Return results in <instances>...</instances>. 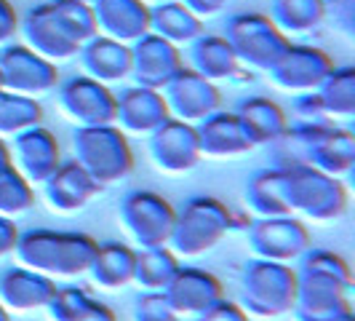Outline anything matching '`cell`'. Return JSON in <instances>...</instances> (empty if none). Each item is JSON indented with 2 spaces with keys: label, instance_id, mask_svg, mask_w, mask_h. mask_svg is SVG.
<instances>
[{
  "label": "cell",
  "instance_id": "1",
  "mask_svg": "<svg viewBox=\"0 0 355 321\" xmlns=\"http://www.w3.org/2000/svg\"><path fill=\"white\" fill-rule=\"evenodd\" d=\"M353 273L345 257L329 249H310L297 268V321H353Z\"/></svg>",
  "mask_w": 355,
  "mask_h": 321
},
{
  "label": "cell",
  "instance_id": "2",
  "mask_svg": "<svg viewBox=\"0 0 355 321\" xmlns=\"http://www.w3.org/2000/svg\"><path fill=\"white\" fill-rule=\"evenodd\" d=\"M99 241L89 233L78 231H35L19 233L14 257L21 268L43 273L49 279H75L89 273Z\"/></svg>",
  "mask_w": 355,
  "mask_h": 321
},
{
  "label": "cell",
  "instance_id": "3",
  "mask_svg": "<svg viewBox=\"0 0 355 321\" xmlns=\"http://www.w3.org/2000/svg\"><path fill=\"white\" fill-rule=\"evenodd\" d=\"M241 308L262 319H278L297 305V268L254 257L241 273Z\"/></svg>",
  "mask_w": 355,
  "mask_h": 321
},
{
  "label": "cell",
  "instance_id": "4",
  "mask_svg": "<svg viewBox=\"0 0 355 321\" xmlns=\"http://www.w3.org/2000/svg\"><path fill=\"white\" fill-rule=\"evenodd\" d=\"M284 172V198L288 212H297L313 222H334L347 209V188L315 166H288Z\"/></svg>",
  "mask_w": 355,
  "mask_h": 321
},
{
  "label": "cell",
  "instance_id": "5",
  "mask_svg": "<svg viewBox=\"0 0 355 321\" xmlns=\"http://www.w3.org/2000/svg\"><path fill=\"white\" fill-rule=\"evenodd\" d=\"M232 231V212L214 196H193L177 212L168 247L177 257H198Z\"/></svg>",
  "mask_w": 355,
  "mask_h": 321
},
{
  "label": "cell",
  "instance_id": "6",
  "mask_svg": "<svg viewBox=\"0 0 355 321\" xmlns=\"http://www.w3.org/2000/svg\"><path fill=\"white\" fill-rule=\"evenodd\" d=\"M72 147H75V160L102 188L121 182L134 169L131 145L115 124L78 126V131L72 134Z\"/></svg>",
  "mask_w": 355,
  "mask_h": 321
},
{
  "label": "cell",
  "instance_id": "7",
  "mask_svg": "<svg viewBox=\"0 0 355 321\" xmlns=\"http://www.w3.org/2000/svg\"><path fill=\"white\" fill-rule=\"evenodd\" d=\"M225 38L232 46V51L238 56V62L249 70L270 72L275 67V62L284 56L288 49V38L272 24V19L257 11L246 14H235L225 24Z\"/></svg>",
  "mask_w": 355,
  "mask_h": 321
},
{
  "label": "cell",
  "instance_id": "8",
  "mask_svg": "<svg viewBox=\"0 0 355 321\" xmlns=\"http://www.w3.org/2000/svg\"><path fill=\"white\" fill-rule=\"evenodd\" d=\"M121 220L142 249L168 247L177 209L155 190H131L121 204Z\"/></svg>",
  "mask_w": 355,
  "mask_h": 321
},
{
  "label": "cell",
  "instance_id": "9",
  "mask_svg": "<svg viewBox=\"0 0 355 321\" xmlns=\"http://www.w3.org/2000/svg\"><path fill=\"white\" fill-rule=\"evenodd\" d=\"M3 91L21 97H43L59 86V67L27 49L24 43H6L0 49Z\"/></svg>",
  "mask_w": 355,
  "mask_h": 321
},
{
  "label": "cell",
  "instance_id": "10",
  "mask_svg": "<svg viewBox=\"0 0 355 321\" xmlns=\"http://www.w3.org/2000/svg\"><path fill=\"white\" fill-rule=\"evenodd\" d=\"M62 113L78 126H107L115 124V91L89 75H72L56 86Z\"/></svg>",
  "mask_w": 355,
  "mask_h": 321
},
{
  "label": "cell",
  "instance_id": "11",
  "mask_svg": "<svg viewBox=\"0 0 355 321\" xmlns=\"http://www.w3.org/2000/svg\"><path fill=\"white\" fill-rule=\"evenodd\" d=\"M249 247L259 260L272 263H291L310 249V233L302 220L284 214V217H259L249 231Z\"/></svg>",
  "mask_w": 355,
  "mask_h": 321
},
{
  "label": "cell",
  "instance_id": "12",
  "mask_svg": "<svg viewBox=\"0 0 355 321\" xmlns=\"http://www.w3.org/2000/svg\"><path fill=\"white\" fill-rule=\"evenodd\" d=\"M163 99L168 105L171 118L184 121V124H200L203 118L214 115L216 110H222V91L214 81H206L203 75H198L190 67L182 70L168 81V86L163 89Z\"/></svg>",
  "mask_w": 355,
  "mask_h": 321
},
{
  "label": "cell",
  "instance_id": "13",
  "mask_svg": "<svg viewBox=\"0 0 355 321\" xmlns=\"http://www.w3.org/2000/svg\"><path fill=\"white\" fill-rule=\"evenodd\" d=\"M21 35H24V46L40 54L49 62H62V59H72L80 51V43L75 40L67 24L56 14V8L49 3H37L33 6L24 19H21Z\"/></svg>",
  "mask_w": 355,
  "mask_h": 321
},
{
  "label": "cell",
  "instance_id": "14",
  "mask_svg": "<svg viewBox=\"0 0 355 321\" xmlns=\"http://www.w3.org/2000/svg\"><path fill=\"white\" fill-rule=\"evenodd\" d=\"M331 70H334V62L323 49L288 43L284 56L275 62V67L267 75L278 89L294 91V94H310V91H318L323 78Z\"/></svg>",
  "mask_w": 355,
  "mask_h": 321
},
{
  "label": "cell",
  "instance_id": "15",
  "mask_svg": "<svg viewBox=\"0 0 355 321\" xmlns=\"http://www.w3.org/2000/svg\"><path fill=\"white\" fill-rule=\"evenodd\" d=\"M184 67L179 46L158 38L155 33H147L131 46V78L137 86L163 91L168 81Z\"/></svg>",
  "mask_w": 355,
  "mask_h": 321
},
{
  "label": "cell",
  "instance_id": "16",
  "mask_svg": "<svg viewBox=\"0 0 355 321\" xmlns=\"http://www.w3.org/2000/svg\"><path fill=\"white\" fill-rule=\"evenodd\" d=\"M150 156L160 172L166 174H184L196 166L200 156L198 131L193 124H184L177 118H168L150 134Z\"/></svg>",
  "mask_w": 355,
  "mask_h": 321
},
{
  "label": "cell",
  "instance_id": "17",
  "mask_svg": "<svg viewBox=\"0 0 355 321\" xmlns=\"http://www.w3.org/2000/svg\"><path fill=\"white\" fill-rule=\"evenodd\" d=\"M62 163V147L56 142L51 129L43 124L24 129L14 137V153H11V166L21 177L33 182H46Z\"/></svg>",
  "mask_w": 355,
  "mask_h": 321
},
{
  "label": "cell",
  "instance_id": "18",
  "mask_svg": "<svg viewBox=\"0 0 355 321\" xmlns=\"http://www.w3.org/2000/svg\"><path fill=\"white\" fill-rule=\"evenodd\" d=\"M115 126L123 134H153L158 126H163L171 113L163 99V91L144 89V86H128L121 94H115Z\"/></svg>",
  "mask_w": 355,
  "mask_h": 321
},
{
  "label": "cell",
  "instance_id": "19",
  "mask_svg": "<svg viewBox=\"0 0 355 321\" xmlns=\"http://www.w3.org/2000/svg\"><path fill=\"white\" fill-rule=\"evenodd\" d=\"M96 33L134 46L150 33V6L144 0H94Z\"/></svg>",
  "mask_w": 355,
  "mask_h": 321
},
{
  "label": "cell",
  "instance_id": "20",
  "mask_svg": "<svg viewBox=\"0 0 355 321\" xmlns=\"http://www.w3.org/2000/svg\"><path fill=\"white\" fill-rule=\"evenodd\" d=\"M56 281L27 270L21 265L6 268L0 273V305L11 313H30V311H46V305L51 303L56 295Z\"/></svg>",
  "mask_w": 355,
  "mask_h": 321
},
{
  "label": "cell",
  "instance_id": "21",
  "mask_svg": "<svg viewBox=\"0 0 355 321\" xmlns=\"http://www.w3.org/2000/svg\"><path fill=\"white\" fill-rule=\"evenodd\" d=\"M171 308L177 311V316H198L206 308H211L216 300H222V281L203 270V268L179 265L174 279L163 289Z\"/></svg>",
  "mask_w": 355,
  "mask_h": 321
},
{
  "label": "cell",
  "instance_id": "22",
  "mask_svg": "<svg viewBox=\"0 0 355 321\" xmlns=\"http://www.w3.org/2000/svg\"><path fill=\"white\" fill-rule=\"evenodd\" d=\"M43 190H46V201L53 212L72 214L83 209L91 198L102 190V185L72 158L59 163V169L43 182Z\"/></svg>",
  "mask_w": 355,
  "mask_h": 321
},
{
  "label": "cell",
  "instance_id": "23",
  "mask_svg": "<svg viewBox=\"0 0 355 321\" xmlns=\"http://www.w3.org/2000/svg\"><path fill=\"white\" fill-rule=\"evenodd\" d=\"M196 131L200 156L206 158H232L254 150V142L243 131L238 115L227 110H216L214 115L203 118L200 124H196Z\"/></svg>",
  "mask_w": 355,
  "mask_h": 321
},
{
  "label": "cell",
  "instance_id": "24",
  "mask_svg": "<svg viewBox=\"0 0 355 321\" xmlns=\"http://www.w3.org/2000/svg\"><path fill=\"white\" fill-rule=\"evenodd\" d=\"M80 65L89 78L99 83H118L131 78V46H125L121 40H112L107 35H96L86 40L80 46Z\"/></svg>",
  "mask_w": 355,
  "mask_h": 321
},
{
  "label": "cell",
  "instance_id": "25",
  "mask_svg": "<svg viewBox=\"0 0 355 321\" xmlns=\"http://www.w3.org/2000/svg\"><path fill=\"white\" fill-rule=\"evenodd\" d=\"M232 113L238 115V121L243 126V131L249 134L254 147L257 145H272L288 129L284 107L272 102V99H267V97H246V99H241V105Z\"/></svg>",
  "mask_w": 355,
  "mask_h": 321
},
{
  "label": "cell",
  "instance_id": "26",
  "mask_svg": "<svg viewBox=\"0 0 355 321\" xmlns=\"http://www.w3.org/2000/svg\"><path fill=\"white\" fill-rule=\"evenodd\" d=\"M134 268H137V249H131L128 244H121V241H107V244H99L94 252L89 273L96 286L115 292V289L134 284Z\"/></svg>",
  "mask_w": 355,
  "mask_h": 321
},
{
  "label": "cell",
  "instance_id": "27",
  "mask_svg": "<svg viewBox=\"0 0 355 321\" xmlns=\"http://www.w3.org/2000/svg\"><path fill=\"white\" fill-rule=\"evenodd\" d=\"M190 65H193L190 70H196L198 75H203L206 81H214V83L232 78L241 70V62L227 43V38L206 35V33L190 43Z\"/></svg>",
  "mask_w": 355,
  "mask_h": 321
},
{
  "label": "cell",
  "instance_id": "28",
  "mask_svg": "<svg viewBox=\"0 0 355 321\" xmlns=\"http://www.w3.org/2000/svg\"><path fill=\"white\" fill-rule=\"evenodd\" d=\"M150 33L174 43V46H190L196 38L203 35V19L196 17L182 0L150 6Z\"/></svg>",
  "mask_w": 355,
  "mask_h": 321
},
{
  "label": "cell",
  "instance_id": "29",
  "mask_svg": "<svg viewBox=\"0 0 355 321\" xmlns=\"http://www.w3.org/2000/svg\"><path fill=\"white\" fill-rule=\"evenodd\" d=\"M355 163V140L347 129L339 126H326L320 131L318 142L310 150V160L307 166H315L320 172L331 174V177H342L350 174Z\"/></svg>",
  "mask_w": 355,
  "mask_h": 321
},
{
  "label": "cell",
  "instance_id": "30",
  "mask_svg": "<svg viewBox=\"0 0 355 321\" xmlns=\"http://www.w3.org/2000/svg\"><path fill=\"white\" fill-rule=\"evenodd\" d=\"M46 311L51 321H115V313L80 286H59Z\"/></svg>",
  "mask_w": 355,
  "mask_h": 321
},
{
  "label": "cell",
  "instance_id": "31",
  "mask_svg": "<svg viewBox=\"0 0 355 321\" xmlns=\"http://www.w3.org/2000/svg\"><path fill=\"white\" fill-rule=\"evenodd\" d=\"M270 19L286 38L304 35V33H313L326 19V3L323 0H272Z\"/></svg>",
  "mask_w": 355,
  "mask_h": 321
},
{
  "label": "cell",
  "instance_id": "32",
  "mask_svg": "<svg viewBox=\"0 0 355 321\" xmlns=\"http://www.w3.org/2000/svg\"><path fill=\"white\" fill-rule=\"evenodd\" d=\"M246 201L259 217H284L291 214L284 198V172L278 166L251 174L246 182Z\"/></svg>",
  "mask_w": 355,
  "mask_h": 321
},
{
  "label": "cell",
  "instance_id": "33",
  "mask_svg": "<svg viewBox=\"0 0 355 321\" xmlns=\"http://www.w3.org/2000/svg\"><path fill=\"white\" fill-rule=\"evenodd\" d=\"M318 99L329 118L355 115V67H334L318 86Z\"/></svg>",
  "mask_w": 355,
  "mask_h": 321
},
{
  "label": "cell",
  "instance_id": "34",
  "mask_svg": "<svg viewBox=\"0 0 355 321\" xmlns=\"http://www.w3.org/2000/svg\"><path fill=\"white\" fill-rule=\"evenodd\" d=\"M179 270V257L168 247H153V249L137 252V268H134V284L144 292H163L168 281Z\"/></svg>",
  "mask_w": 355,
  "mask_h": 321
},
{
  "label": "cell",
  "instance_id": "35",
  "mask_svg": "<svg viewBox=\"0 0 355 321\" xmlns=\"http://www.w3.org/2000/svg\"><path fill=\"white\" fill-rule=\"evenodd\" d=\"M43 121V107L33 97L0 91V137H17Z\"/></svg>",
  "mask_w": 355,
  "mask_h": 321
},
{
  "label": "cell",
  "instance_id": "36",
  "mask_svg": "<svg viewBox=\"0 0 355 321\" xmlns=\"http://www.w3.org/2000/svg\"><path fill=\"white\" fill-rule=\"evenodd\" d=\"M35 206V190L27 179L19 174L14 166L0 172V214L3 217H19Z\"/></svg>",
  "mask_w": 355,
  "mask_h": 321
},
{
  "label": "cell",
  "instance_id": "37",
  "mask_svg": "<svg viewBox=\"0 0 355 321\" xmlns=\"http://www.w3.org/2000/svg\"><path fill=\"white\" fill-rule=\"evenodd\" d=\"M51 6L56 8V14L62 17V22L67 24V30L75 35V40L80 46L96 35V19H94L91 3H83V0H51Z\"/></svg>",
  "mask_w": 355,
  "mask_h": 321
},
{
  "label": "cell",
  "instance_id": "38",
  "mask_svg": "<svg viewBox=\"0 0 355 321\" xmlns=\"http://www.w3.org/2000/svg\"><path fill=\"white\" fill-rule=\"evenodd\" d=\"M134 321H179L166 292H142L134 303Z\"/></svg>",
  "mask_w": 355,
  "mask_h": 321
},
{
  "label": "cell",
  "instance_id": "39",
  "mask_svg": "<svg viewBox=\"0 0 355 321\" xmlns=\"http://www.w3.org/2000/svg\"><path fill=\"white\" fill-rule=\"evenodd\" d=\"M326 17H331L334 27H339L347 38L355 35V0H323Z\"/></svg>",
  "mask_w": 355,
  "mask_h": 321
},
{
  "label": "cell",
  "instance_id": "40",
  "mask_svg": "<svg viewBox=\"0 0 355 321\" xmlns=\"http://www.w3.org/2000/svg\"><path fill=\"white\" fill-rule=\"evenodd\" d=\"M196 321H251L249 313L232 300H216L211 308H206L203 313H198Z\"/></svg>",
  "mask_w": 355,
  "mask_h": 321
},
{
  "label": "cell",
  "instance_id": "41",
  "mask_svg": "<svg viewBox=\"0 0 355 321\" xmlns=\"http://www.w3.org/2000/svg\"><path fill=\"white\" fill-rule=\"evenodd\" d=\"M297 115L304 118V124H329V115L323 113V105H320L315 91L300 97V102H297Z\"/></svg>",
  "mask_w": 355,
  "mask_h": 321
},
{
  "label": "cell",
  "instance_id": "42",
  "mask_svg": "<svg viewBox=\"0 0 355 321\" xmlns=\"http://www.w3.org/2000/svg\"><path fill=\"white\" fill-rule=\"evenodd\" d=\"M19 30V17L17 8L11 0H0V49L6 43H11V38L17 35Z\"/></svg>",
  "mask_w": 355,
  "mask_h": 321
},
{
  "label": "cell",
  "instance_id": "43",
  "mask_svg": "<svg viewBox=\"0 0 355 321\" xmlns=\"http://www.w3.org/2000/svg\"><path fill=\"white\" fill-rule=\"evenodd\" d=\"M17 241H19L17 222H14L11 217H3V214H0V260L8 257V254H14Z\"/></svg>",
  "mask_w": 355,
  "mask_h": 321
},
{
  "label": "cell",
  "instance_id": "44",
  "mask_svg": "<svg viewBox=\"0 0 355 321\" xmlns=\"http://www.w3.org/2000/svg\"><path fill=\"white\" fill-rule=\"evenodd\" d=\"M196 17H211V14H219L230 0H182Z\"/></svg>",
  "mask_w": 355,
  "mask_h": 321
},
{
  "label": "cell",
  "instance_id": "45",
  "mask_svg": "<svg viewBox=\"0 0 355 321\" xmlns=\"http://www.w3.org/2000/svg\"><path fill=\"white\" fill-rule=\"evenodd\" d=\"M11 166V150H8V145L3 142V137H0V172H6Z\"/></svg>",
  "mask_w": 355,
  "mask_h": 321
},
{
  "label": "cell",
  "instance_id": "46",
  "mask_svg": "<svg viewBox=\"0 0 355 321\" xmlns=\"http://www.w3.org/2000/svg\"><path fill=\"white\" fill-rule=\"evenodd\" d=\"M0 321H11V313H8L3 305H0Z\"/></svg>",
  "mask_w": 355,
  "mask_h": 321
},
{
  "label": "cell",
  "instance_id": "47",
  "mask_svg": "<svg viewBox=\"0 0 355 321\" xmlns=\"http://www.w3.org/2000/svg\"><path fill=\"white\" fill-rule=\"evenodd\" d=\"M144 3H147V6H150V3H153V6H160V3H171V0H144Z\"/></svg>",
  "mask_w": 355,
  "mask_h": 321
},
{
  "label": "cell",
  "instance_id": "48",
  "mask_svg": "<svg viewBox=\"0 0 355 321\" xmlns=\"http://www.w3.org/2000/svg\"><path fill=\"white\" fill-rule=\"evenodd\" d=\"M0 91H3V75H0Z\"/></svg>",
  "mask_w": 355,
  "mask_h": 321
},
{
  "label": "cell",
  "instance_id": "49",
  "mask_svg": "<svg viewBox=\"0 0 355 321\" xmlns=\"http://www.w3.org/2000/svg\"><path fill=\"white\" fill-rule=\"evenodd\" d=\"M83 3H94V0H83Z\"/></svg>",
  "mask_w": 355,
  "mask_h": 321
},
{
  "label": "cell",
  "instance_id": "50",
  "mask_svg": "<svg viewBox=\"0 0 355 321\" xmlns=\"http://www.w3.org/2000/svg\"><path fill=\"white\" fill-rule=\"evenodd\" d=\"M353 321H355V319H353Z\"/></svg>",
  "mask_w": 355,
  "mask_h": 321
}]
</instances>
